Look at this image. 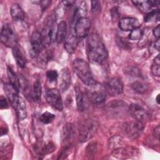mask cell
<instances>
[{
	"label": "cell",
	"instance_id": "bcb514c9",
	"mask_svg": "<svg viewBox=\"0 0 160 160\" xmlns=\"http://www.w3.org/2000/svg\"><path fill=\"white\" fill-rule=\"evenodd\" d=\"M8 132V129L6 128H1V135L3 136Z\"/></svg>",
	"mask_w": 160,
	"mask_h": 160
},
{
	"label": "cell",
	"instance_id": "1f68e13d",
	"mask_svg": "<svg viewBox=\"0 0 160 160\" xmlns=\"http://www.w3.org/2000/svg\"><path fill=\"white\" fill-rule=\"evenodd\" d=\"M131 88L137 92L139 94H144L148 90V86L146 84L141 81H134L131 84Z\"/></svg>",
	"mask_w": 160,
	"mask_h": 160
},
{
	"label": "cell",
	"instance_id": "ab89813d",
	"mask_svg": "<svg viewBox=\"0 0 160 160\" xmlns=\"http://www.w3.org/2000/svg\"><path fill=\"white\" fill-rule=\"evenodd\" d=\"M8 106V102H7L6 99H5V98H4L3 96H1V98H0V108H1V109L7 108Z\"/></svg>",
	"mask_w": 160,
	"mask_h": 160
},
{
	"label": "cell",
	"instance_id": "d4e9b609",
	"mask_svg": "<svg viewBox=\"0 0 160 160\" xmlns=\"http://www.w3.org/2000/svg\"><path fill=\"white\" fill-rule=\"evenodd\" d=\"M41 84L39 80H36L32 86V90L30 92L31 97L34 101H39L41 99Z\"/></svg>",
	"mask_w": 160,
	"mask_h": 160
},
{
	"label": "cell",
	"instance_id": "ba28073f",
	"mask_svg": "<svg viewBox=\"0 0 160 160\" xmlns=\"http://www.w3.org/2000/svg\"><path fill=\"white\" fill-rule=\"evenodd\" d=\"M91 21L84 17L78 19L74 25V32L78 38H84L89 33L91 28Z\"/></svg>",
	"mask_w": 160,
	"mask_h": 160
},
{
	"label": "cell",
	"instance_id": "6da1fadb",
	"mask_svg": "<svg viewBox=\"0 0 160 160\" xmlns=\"http://www.w3.org/2000/svg\"><path fill=\"white\" fill-rule=\"evenodd\" d=\"M87 54L89 60L93 63L101 64L108 58V51L100 37L91 34L87 42Z\"/></svg>",
	"mask_w": 160,
	"mask_h": 160
},
{
	"label": "cell",
	"instance_id": "30bf717a",
	"mask_svg": "<svg viewBox=\"0 0 160 160\" xmlns=\"http://www.w3.org/2000/svg\"><path fill=\"white\" fill-rule=\"evenodd\" d=\"M46 101L54 109L62 111L63 104L59 91L56 89H51L46 93Z\"/></svg>",
	"mask_w": 160,
	"mask_h": 160
},
{
	"label": "cell",
	"instance_id": "7c38bea8",
	"mask_svg": "<svg viewBox=\"0 0 160 160\" xmlns=\"http://www.w3.org/2000/svg\"><path fill=\"white\" fill-rule=\"evenodd\" d=\"M129 113L135 120L143 122L148 118V114L146 111L139 104H131L128 107Z\"/></svg>",
	"mask_w": 160,
	"mask_h": 160
},
{
	"label": "cell",
	"instance_id": "52a82bcc",
	"mask_svg": "<svg viewBox=\"0 0 160 160\" xmlns=\"http://www.w3.org/2000/svg\"><path fill=\"white\" fill-rule=\"evenodd\" d=\"M90 88L92 89L88 94L89 100L94 104L100 105L103 104L106 99L105 89L97 84V83Z\"/></svg>",
	"mask_w": 160,
	"mask_h": 160
},
{
	"label": "cell",
	"instance_id": "8d00e7d4",
	"mask_svg": "<svg viewBox=\"0 0 160 160\" xmlns=\"http://www.w3.org/2000/svg\"><path fill=\"white\" fill-rule=\"evenodd\" d=\"M46 76L48 80L49 81V82H54L57 80L58 78V73L56 70H54V69L49 70L46 72Z\"/></svg>",
	"mask_w": 160,
	"mask_h": 160
},
{
	"label": "cell",
	"instance_id": "ffe728a7",
	"mask_svg": "<svg viewBox=\"0 0 160 160\" xmlns=\"http://www.w3.org/2000/svg\"><path fill=\"white\" fill-rule=\"evenodd\" d=\"M14 109L16 110L17 117L19 120L21 121L24 119L27 116V110L26 105L24 100L19 97L18 100L16 101L15 104L13 106Z\"/></svg>",
	"mask_w": 160,
	"mask_h": 160
},
{
	"label": "cell",
	"instance_id": "603a6c76",
	"mask_svg": "<svg viewBox=\"0 0 160 160\" xmlns=\"http://www.w3.org/2000/svg\"><path fill=\"white\" fill-rule=\"evenodd\" d=\"M67 24L64 21H61L57 27L55 40L57 43H61L65 41L67 36Z\"/></svg>",
	"mask_w": 160,
	"mask_h": 160
},
{
	"label": "cell",
	"instance_id": "4fadbf2b",
	"mask_svg": "<svg viewBox=\"0 0 160 160\" xmlns=\"http://www.w3.org/2000/svg\"><path fill=\"white\" fill-rule=\"evenodd\" d=\"M118 24L119 28L124 31H131L140 26V22L138 19L131 17H126L121 19Z\"/></svg>",
	"mask_w": 160,
	"mask_h": 160
},
{
	"label": "cell",
	"instance_id": "d590c367",
	"mask_svg": "<svg viewBox=\"0 0 160 160\" xmlns=\"http://www.w3.org/2000/svg\"><path fill=\"white\" fill-rule=\"evenodd\" d=\"M143 35L142 30L138 28H136L133 30H132L129 35V38L131 40H139L141 39L142 36Z\"/></svg>",
	"mask_w": 160,
	"mask_h": 160
},
{
	"label": "cell",
	"instance_id": "7bdbcfd3",
	"mask_svg": "<svg viewBox=\"0 0 160 160\" xmlns=\"http://www.w3.org/2000/svg\"><path fill=\"white\" fill-rule=\"evenodd\" d=\"M149 2L151 5L152 7H157L159 5V3H160V1H157V0H152V1H149Z\"/></svg>",
	"mask_w": 160,
	"mask_h": 160
},
{
	"label": "cell",
	"instance_id": "8fae6325",
	"mask_svg": "<svg viewBox=\"0 0 160 160\" xmlns=\"http://www.w3.org/2000/svg\"><path fill=\"white\" fill-rule=\"evenodd\" d=\"M127 103L122 100H113L106 106V110L111 115L119 116L128 111Z\"/></svg>",
	"mask_w": 160,
	"mask_h": 160
},
{
	"label": "cell",
	"instance_id": "d6986e66",
	"mask_svg": "<svg viewBox=\"0 0 160 160\" xmlns=\"http://www.w3.org/2000/svg\"><path fill=\"white\" fill-rule=\"evenodd\" d=\"M138 151L135 148H118L115 149L112 152V154L114 157L119 159H126L131 158L137 154Z\"/></svg>",
	"mask_w": 160,
	"mask_h": 160
},
{
	"label": "cell",
	"instance_id": "3957f363",
	"mask_svg": "<svg viewBox=\"0 0 160 160\" xmlns=\"http://www.w3.org/2000/svg\"><path fill=\"white\" fill-rule=\"evenodd\" d=\"M98 126L99 122L95 118H89L85 120L79 129V141L86 142L91 139L96 133Z\"/></svg>",
	"mask_w": 160,
	"mask_h": 160
},
{
	"label": "cell",
	"instance_id": "8992f818",
	"mask_svg": "<svg viewBox=\"0 0 160 160\" xmlns=\"http://www.w3.org/2000/svg\"><path fill=\"white\" fill-rule=\"evenodd\" d=\"M44 44L41 32L34 31L30 40V49L29 53L32 58H38L41 52L42 51Z\"/></svg>",
	"mask_w": 160,
	"mask_h": 160
},
{
	"label": "cell",
	"instance_id": "83f0119b",
	"mask_svg": "<svg viewBox=\"0 0 160 160\" xmlns=\"http://www.w3.org/2000/svg\"><path fill=\"white\" fill-rule=\"evenodd\" d=\"M99 144L97 141L90 142L86 148V155L88 159L93 158L99 151Z\"/></svg>",
	"mask_w": 160,
	"mask_h": 160
},
{
	"label": "cell",
	"instance_id": "7a4b0ae2",
	"mask_svg": "<svg viewBox=\"0 0 160 160\" xmlns=\"http://www.w3.org/2000/svg\"><path fill=\"white\" fill-rule=\"evenodd\" d=\"M74 73L86 86L92 87L96 84L94 79L88 63L82 59H76L72 63Z\"/></svg>",
	"mask_w": 160,
	"mask_h": 160
},
{
	"label": "cell",
	"instance_id": "44dd1931",
	"mask_svg": "<svg viewBox=\"0 0 160 160\" xmlns=\"http://www.w3.org/2000/svg\"><path fill=\"white\" fill-rule=\"evenodd\" d=\"M12 54L18 65L20 68H24L26 66L27 59L22 49L19 46H16L12 48Z\"/></svg>",
	"mask_w": 160,
	"mask_h": 160
},
{
	"label": "cell",
	"instance_id": "9a60e30c",
	"mask_svg": "<svg viewBox=\"0 0 160 160\" xmlns=\"http://www.w3.org/2000/svg\"><path fill=\"white\" fill-rule=\"evenodd\" d=\"M77 108L80 111L86 110L88 108V97L78 86L75 88Z\"/></svg>",
	"mask_w": 160,
	"mask_h": 160
},
{
	"label": "cell",
	"instance_id": "484cf974",
	"mask_svg": "<svg viewBox=\"0 0 160 160\" xmlns=\"http://www.w3.org/2000/svg\"><path fill=\"white\" fill-rule=\"evenodd\" d=\"M123 144V139L120 136H114L109 138L108 141V148L114 151L118 148H121Z\"/></svg>",
	"mask_w": 160,
	"mask_h": 160
},
{
	"label": "cell",
	"instance_id": "ee69618b",
	"mask_svg": "<svg viewBox=\"0 0 160 160\" xmlns=\"http://www.w3.org/2000/svg\"><path fill=\"white\" fill-rule=\"evenodd\" d=\"M62 2L64 4V5L66 6H70L73 5L75 3V1H63Z\"/></svg>",
	"mask_w": 160,
	"mask_h": 160
},
{
	"label": "cell",
	"instance_id": "5b68a950",
	"mask_svg": "<svg viewBox=\"0 0 160 160\" xmlns=\"http://www.w3.org/2000/svg\"><path fill=\"white\" fill-rule=\"evenodd\" d=\"M144 128L143 122L133 121L125 122L122 127L123 132L129 138L134 139L138 138Z\"/></svg>",
	"mask_w": 160,
	"mask_h": 160
},
{
	"label": "cell",
	"instance_id": "f6af8a7d",
	"mask_svg": "<svg viewBox=\"0 0 160 160\" xmlns=\"http://www.w3.org/2000/svg\"><path fill=\"white\" fill-rule=\"evenodd\" d=\"M159 46H160V41H159V38L157 39L156 41H155L154 43V48L158 50L159 51Z\"/></svg>",
	"mask_w": 160,
	"mask_h": 160
},
{
	"label": "cell",
	"instance_id": "7dc6e473",
	"mask_svg": "<svg viewBox=\"0 0 160 160\" xmlns=\"http://www.w3.org/2000/svg\"><path fill=\"white\" fill-rule=\"evenodd\" d=\"M159 94H158L156 97V102H158V104H159Z\"/></svg>",
	"mask_w": 160,
	"mask_h": 160
},
{
	"label": "cell",
	"instance_id": "836d02e7",
	"mask_svg": "<svg viewBox=\"0 0 160 160\" xmlns=\"http://www.w3.org/2000/svg\"><path fill=\"white\" fill-rule=\"evenodd\" d=\"M54 119H55V115L48 111H46L42 114H41L39 117L40 121L45 124L51 123V122L53 121Z\"/></svg>",
	"mask_w": 160,
	"mask_h": 160
},
{
	"label": "cell",
	"instance_id": "60d3db41",
	"mask_svg": "<svg viewBox=\"0 0 160 160\" xmlns=\"http://www.w3.org/2000/svg\"><path fill=\"white\" fill-rule=\"evenodd\" d=\"M159 28H160L159 25H158L156 27H155L153 29V31H152L153 35L156 39L159 38V34H160V29H159Z\"/></svg>",
	"mask_w": 160,
	"mask_h": 160
},
{
	"label": "cell",
	"instance_id": "7402d4cb",
	"mask_svg": "<svg viewBox=\"0 0 160 160\" xmlns=\"http://www.w3.org/2000/svg\"><path fill=\"white\" fill-rule=\"evenodd\" d=\"M71 84V74L68 68L62 69L60 76L59 88L61 91H66Z\"/></svg>",
	"mask_w": 160,
	"mask_h": 160
},
{
	"label": "cell",
	"instance_id": "e575fe53",
	"mask_svg": "<svg viewBox=\"0 0 160 160\" xmlns=\"http://www.w3.org/2000/svg\"><path fill=\"white\" fill-rule=\"evenodd\" d=\"M159 16V9H153L149 12L144 18L145 22H151L155 19H158Z\"/></svg>",
	"mask_w": 160,
	"mask_h": 160
},
{
	"label": "cell",
	"instance_id": "4dcf8cb0",
	"mask_svg": "<svg viewBox=\"0 0 160 160\" xmlns=\"http://www.w3.org/2000/svg\"><path fill=\"white\" fill-rule=\"evenodd\" d=\"M132 2L142 12H148L152 8L149 1H135Z\"/></svg>",
	"mask_w": 160,
	"mask_h": 160
},
{
	"label": "cell",
	"instance_id": "4316f807",
	"mask_svg": "<svg viewBox=\"0 0 160 160\" xmlns=\"http://www.w3.org/2000/svg\"><path fill=\"white\" fill-rule=\"evenodd\" d=\"M7 72H8V79L9 80V83H11L12 86H14L17 89L19 90L20 86H21V83H20V79L18 78V76L16 75V72L13 71V69L8 66V69H7Z\"/></svg>",
	"mask_w": 160,
	"mask_h": 160
},
{
	"label": "cell",
	"instance_id": "277c9868",
	"mask_svg": "<svg viewBox=\"0 0 160 160\" xmlns=\"http://www.w3.org/2000/svg\"><path fill=\"white\" fill-rule=\"evenodd\" d=\"M1 41L2 43L9 48H13L17 46V36L10 24H4L1 30Z\"/></svg>",
	"mask_w": 160,
	"mask_h": 160
},
{
	"label": "cell",
	"instance_id": "f546056e",
	"mask_svg": "<svg viewBox=\"0 0 160 160\" xmlns=\"http://www.w3.org/2000/svg\"><path fill=\"white\" fill-rule=\"evenodd\" d=\"M56 149V146L52 142H48V143L44 144L41 148L37 147L36 151L38 152L40 155L43 156L48 154L52 152Z\"/></svg>",
	"mask_w": 160,
	"mask_h": 160
},
{
	"label": "cell",
	"instance_id": "b9f144b4",
	"mask_svg": "<svg viewBox=\"0 0 160 160\" xmlns=\"http://www.w3.org/2000/svg\"><path fill=\"white\" fill-rule=\"evenodd\" d=\"M159 134H160V128H159V126L158 125L154 128V129L153 130V135L154 136V137L156 138L159 139Z\"/></svg>",
	"mask_w": 160,
	"mask_h": 160
},
{
	"label": "cell",
	"instance_id": "ac0fdd59",
	"mask_svg": "<svg viewBox=\"0 0 160 160\" xmlns=\"http://www.w3.org/2000/svg\"><path fill=\"white\" fill-rule=\"evenodd\" d=\"M78 38L76 36L74 32H71L69 34L66 36L64 41V48L67 52L69 54H72L78 46Z\"/></svg>",
	"mask_w": 160,
	"mask_h": 160
},
{
	"label": "cell",
	"instance_id": "e0dca14e",
	"mask_svg": "<svg viewBox=\"0 0 160 160\" xmlns=\"http://www.w3.org/2000/svg\"><path fill=\"white\" fill-rule=\"evenodd\" d=\"M4 92L6 94L7 98L9 100L12 106H13L16 101L18 100L19 96H18L19 90L17 89L11 83H6L4 85Z\"/></svg>",
	"mask_w": 160,
	"mask_h": 160
},
{
	"label": "cell",
	"instance_id": "74e56055",
	"mask_svg": "<svg viewBox=\"0 0 160 160\" xmlns=\"http://www.w3.org/2000/svg\"><path fill=\"white\" fill-rule=\"evenodd\" d=\"M101 2L98 1H91V11L93 13H98L101 11Z\"/></svg>",
	"mask_w": 160,
	"mask_h": 160
},
{
	"label": "cell",
	"instance_id": "f35d334b",
	"mask_svg": "<svg viewBox=\"0 0 160 160\" xmlns=\"http://www.w3.org/2000/svg\"><path fill=\"white\" fill-rule=\"evenodd\" d=\"M51 2V1H47V0H46V1H39L41 9H42V11L46 10V9L49 7V6L50 5Z\"/></svg>",
	"mask_w": 160,
	"mask_h": 160
},
{
	"label": "cell",
	"instance_id": "cb8c5ba5",
	"mask_svg": "<svg viewBox=\"0 0 160 160\" xmlns=\"http://www.w3.org/2000/svg\"><path fill=\"white\" fill-rule=\"evenodd\" d=\"M10 13L12 18L16 21H23L25 17V13L22 8L18 4H12L11 6Z\"/></svg>",
	"mask_w": 160,
	"mask_h": 160
},
{
	"label": "cell",
	"instance_id": "2e32d148",
	"mask_svg": "<svg viewBox=\"0 0 160 160\" xmlns=\"http://www.w3.org/2000/svg\"><path fill=\"white\" fill-rule=\"evenodd\" d=\"M41 34L44 46L45 45H49L51 44L54 38V28L53 23L51 20L47 22Z\"/></svg>",
	"mask_w": 160,
	"mask_h": 160
},
{
	"label": "cell",
	"instance_id": "f1b7e54d",
	"mask_svg": "<svg viewBox=\"0 0 160 160\" xmlns=\"http://www.w3.org/2000/svg\"><path fill=\"white\" fill-rule=\"evenodd\" d=\"M86 2L84 1H82L80 2L79 4L76 7L75 11H74V21H77L78 19L81 18H84L87 12V8L86 6Z\"/></svg>",
	"mask_w": 160,
	"mask_h": 160
},
{
	"label": "cell",
	"instance_id": "5bb4252c",
	"mask_svg": "<svg viewBox=\"0 0 160 160\" xmlns=\"http://www.w3.org/2000/svg\"><path fill=\"white\" fill-rule=\"evenodd\" d=\"M74 136V129L72 124L68 123L64 126L61 132V141L63 146L72 145L71 141Z\"/></svg>",
	"mask_w": 160,
	"mask_h": 160
},
{
	"label": "cell",
	"instance_id": "d6a6232c",
	"mask_svg": "<svg viewBox=\"0 0 160 160\" xmlns=\"http://www.w3.org/2000/svg\"><path fill=\"white\" fill-rule=\"evenodd\" d=\"M151 72L154 76L159 77L160 75V59H159V54L157 55V56L153 60L152 66H151Z\"/></svg>",
	"mask_w": 160,
	"mask_h": 160
},
{
	"label": "cell",
	"instance_id": "9c48e42d",
	"mask_svg": "<svg viewBox=\"0 0 160 160\" xmlns=\"http://www.w3.org/2000/svg\"><path fill=\"white\" fill-rule=\"evenodd\" d=\"M106 92L111 96L121 94L123 91V84L118 78H112L105 84Z\"/></svg>",
	"mask_w": 160,
	"mask_h": 160
}]
</instances>
